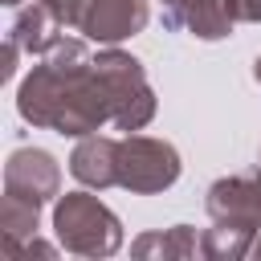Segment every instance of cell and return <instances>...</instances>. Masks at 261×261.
<instances>
[{
	"mask_svg": "<svg viewBox=\"0 0 261 261\" xmlns=\"http://www.w3.org/2000/svg\"><path fill=\"white\" fill-rule=\"evenodd\" d=\"M16 110L41 130L86 139L114 122V94L94 65L90 45L82 37H61L53 53H45L20 82Z\"/></svg>",
	"mask_w": 261,
	"mask_h": 261,
	"instance_id": "cell-1",
	"label": "cell"
},
{
	"mask_svg": "<svg viewBox=\"0 0 261 261\" xmlns=\"http://www.w3.org/2000/svg\"><path fill=\"white\" fill-rule=\"evenodd\" d=\"M53 232L65 253L114 257L122 249V220L90 192H65L53 200Z\"/></svg>",
	"mask_w": 261,
	"mask_h": 261,
	"instance_id": "cell-2",
	"label": "cell"
},
{
	"mask_svg": "<svg viewBox=\"0 0 261 261\" xmlns=\"http://www.w3.org/2000/svg\"><path fill=\"white\" fill-rule=\"evenodd\" d=\"M94 65L102 69L110 94H114V126L118 130H143L155 118V90L143 73V61L122 53L118 45H106L94 53Z\"/></svg>",
	"mask_w": 261,
	"mask_h": 261,
	"instance_id": "cell-3",
	"label": "cell"
},
{
	"mask_svg": "<svg viewBox=\"0 0 261 261\" xmlns=\"http://www.w3.org/2000/svg\"><path fill=\"white\" fill-rule=\"evenodd\" d=\"M179 171H184L179 151L167 139L135 135V130L118 139V188L135 196H155V192H167L179 179Z\"/></svg>",
	"mask_w": 261,
	"mask_h": 261,
	"instance_id": "cell-4",
	"label": "cell"
},
{
	"mask_svg": "<svg viewBox=\"0 0 261 261\" xmlns=\"http://www.w3.org/2000/svg\"><path fill=\"white\" fill-rule=\"evenodd\" d=\"M61 192V167L41 147H16L4 163V196H16L33 208L57 200Z\"/></svg>",
	"mask_w": 261,
	"mask_h": 261,
	"instance_id": "cell-5",
	"label": "cell"
},
{
	"mask_svg": "<svg viewBox=\"0 0 261 261\" xmlns=\"http://www.w3.org/2000/svg\"><path fill=\"white\" fill-rule=\"evenodd\" d=\"M151 4L147 0H86L77 16V33L98 45H118L147 29Z\"/></svg>",
	"mask_w": 261,
	"mask_h": 261,
	"instance_id": "cell-6",
	"label": "cell"
},
{
	"mask_svg": "<svg viewBox=\"0 0 261 261\" xmlns=\"http://www.w3.org/2000/svg\"><path fill=\"white\" fill-rule=\"evenodd\" d=\"M204 208L212 220H228V224H245L261 232V167L253 175H224L208 188Z\"/></svg>",
	"mask_w": 261,
	"mask_h": 261,
	"instance_id": "cell-7",
	"label": "cell"
},
{
	"mask_svg": "<svg viewBox=\"0 0 261 261\" xmlns=\"http://www.w3.org/2000/svg\"><path fill=\"white\" fill-rule=\"evenodd\" d=\"M163 4V24L175 33H192L200 41H224L232 33V16L224 0H159Z\"/></svg>",
	"mask_w": 261,
	"mask_h": 261,
	"instance_id": "cell-8",
	"label": "cell"
},
{
	"mask_svg": "<svg viewBox=\"0 0 261 261\" xmlns=\"http://www.w3.org/2000/svg\"><path fill=\"white\" fill-rule=\"evenodd\" d=\"M69 175L98 192L114 188L118 184V139H106V135L77 139V147L69 155Z\"/></svg>",
	"mask_w": 261,
	"mask_h": 261,
	"instance_id": "cell-9",
	"label": "cell"
},
{
	"mask_svg": "<svg viewBox=\"0 0 261 261\" xmlns=\"http://www.w3.org/2000/svg\"><path fill=\"white\" fill-rule=\"evenodd\" d=\"M61 29H65V24L53 16V8L41 4V0H33L29 8L16 12V20L8 24V37L20 45V53L45 57V53H53V45L61 41Z\"/></svg>",
	"mask_w": 261,
	"mask_h": 261,
	"instance_id": "cell-10",
	"label": "cell"
},
{
	"mask_svg": "<svg viewBox=\"0 0 261 261\" xmlns=\"http://www.w3.org/2000/svg\"><path fill=\"white\" fill-rule=\"evenodd\" d=\"M196 253H200V237H196L192 224H175V228H163V232H143L130 245V257H139V261H151V257L155 261H188Z\"/></svg>",
	"mask_w": 261,
	"mask_h": 261,
	"instance_id": "cell-11",
	"label": "cell"
},
{
	"mask_svg": "<svg viewBox=\"0 0 261 261\" xmlns=\"http://www.w3.org/2000/svg\"><path fill=\"white\" fill-rule=\"evenodd\" d=\"M253 241H257V228L212 220V228L200 237V257H208V261H241V257L253 253Z\"/></svg>",
	"mask_w": 261,
	"mask_h": 261,
	"instance_id": "cell-12",
	"label": "cell"
},
{
	"mask_svg": "<svg viewBox=\"0 0 261 261\" xmlns=\"http://www.w3.org/2000/svg\"><path fill=\"white\" fill-rule=\"evenodd\" d=\"M37 220H41V208L16 200V196H4L0 200V237H4V253L8 257H20L24 241L37 237Z\"/></svg>",
	"mask_w": 261,
	"mask_h": 261,
	"instance_id": "cell-13",
	"label": "cell"
},
{
	"mask_svg": "<svg viewBox=\"0 0 261 261\" xmlns=\"http://www.w3.org/2000/svg\"><path fill=\"white\" fill-rule=\"evenodd\" d=\"M224 8L237 24H261V0H224Z\"/></svg>",
	"mask_w": 261,
	"mask_h": 261,
	"instance_id": "cell-14",
	"label": "cell"
},
{
	"mask_svg": "<svg viewBox=\"0 0 261 261\" xmlns=\"http://www.w3.org/2000/svg\"><path fill=\"white\" fill-rule=\"evenodd\" d=\"M41 4H49L53 16H57L65 29H77V16H82V8H86V0H41Z\"/></svg>",
	"mask_w": 261,
	"mask_h": 261,
	"instance_id": "cell-15",
	"label": "cell"
},
{
	"mask_svg": "<svg viewBox=\"0 0 261 261\" xmlns=\"http://www.w3.org/2000/svg\"><path fill=\"white\" fill-rule=\"evenodd\" d=\"M16 57H20V45H16L12 37H4V57H0V77H4V82L16 73Z\"/></svg>",
	"mask_w": 261,
	"mask_h": 261,
	"instance_id": "cell-16",
	"label": "cell"
},
{
	"mask_svg": "<svg viewBox=\"0 0 261 261\" xmlns=\"http://www.w3.org/2000/svg\"><path fill=\"white\" fill-rule=\"evenodd\" d=\"M20 253H29V257H33V253H37V257H53L57 249H53V245H45L41 237H33V241H24V249H20Z\"/></svg>",
	"mask_w": 261,
	"mask_h": 261,
	"instance_id": "cell-17",
	"label": "cell"
},
{
	"mask_svg": "<svg viewBox=\"0 0 261 261\" xmlns=\"http://www.w3.org/2000/svg\"><path fill=\"white\" fill-rule=\"evenodd\" d=\"M253 77L261 82V53H257V61H253Z\"/></svg>",
	"mask_w": 261,
	"mask_h": 261,
	"instance_id": "cell-18",
	"label": "cell"
},
{
	"mask_svg": "<svg viewBox=\"0 0 261 261\" xmlns=\"http://www.w3.org/2000/svg\"><path fill=\"white\" fill-rule=\"evenodd\" d=\"M253 257H261V232H257V241H253Z\"/></svg>",
	"mask_w": 261,
	"mask_h": 261,
	"instance_id": "cell-19",
	"label": "cell"
},
{
	"mask_svg": "<svg viewBox=\"0 0 261 261\" xmlns=\"http://www.w3.org/2000/svg\"><path fill=\"white\" fill-rule=\"evenodd\" d=\"M4 4H12V8H16V4H20V0H4Z\"/></svg>",
	"mask_w": 261,
	"mask_h": 261,
	"instance_id": "cell-20",
	"label": "cell"
}]
</instances>
